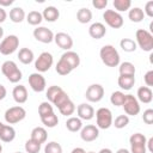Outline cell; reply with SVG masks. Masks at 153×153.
<instances>
[{
  "instance_id": "obj_22",
  "label": "cell",
  "mask_w": 153,
  "mask_h": 153,
  "mask_svg": "<svg viewBox=\"0 0 153 153\" xmlns=\"http://www.w3.org/2000/svg\"><path fill=\"white\" fill-rule=\"evenodd\" d=\"M117 84L122 90H130L135 84V75H120Z\"/></svg>"
},
{
  "instance_id": "obj_53",
  "label": "cell",
  "mask_w": 153,
  "mask_h": 153,
  "mask_svg": "<svg viewBox=\"0 0 153 153\" xmlns=\"http://www.w3.org/2000/svg\"><path fill=\"white\" fill-rule=\"evenodd\" d=\"M71 153H86V151L81 147H75V148H73V151Z\"/></svg>"
},
{
  "instance_id": "obj_9",
  "label": "cell",
  "mask_w": 153,
  "mask_h": 153,
  "mask_svg": "<svg viewBox=\"0 0 153 153\" xmlns=\"http://www.w3.org/2000/svg\"><path fill=\"white\" fill-rule=\"evenodd\" d=\"M122 106H123L124 112L127 114V116H136L140 112L139 100L133 94H126V98H124V102H123Z\"/></svg>"
},
{
  "instance_id": "obj_60",
  "label": "cell",
  "mask_w": 153,
  "mask_h": 153,
  "mask_svg": "<svg viewBox=\"0 0 153 153\" xmlns=\"http://www.w3.org/2000/svg\"><path fill=\"white\" fill-rule=\"evenodd\" d=\"M14 153H23V152H14Z\"/></svg>"
},
{
  "instance_id": "obj_34",
  "label": "cell",
  "mask_w": 153,
  "mask_h": 153,
  "mask_svg": "<svg viewBox=\"0 0 153 153\" xmlns=\"http://www.w3.org/2000/svg\"><path fill=\"white\" fill-rule=\"evenodd\" d=\"M59 111H60L61 115H63V116H71V115H73V112L75 111V105H74V103L69 99V100H67L65 104H62V105L59 108Z\"/></svg>"
},
{
  "instance_id": "obj_55",
  "label": "cell",
  "mask_w": 153,
  "mask_h": 153,
  "mask_svg": "<svg viewBox=\"0 0 153 153\" xmlns=\"http://www.w3.org/2000/svg\"><path fill=\"white\" fill-rule=\"evenodd\" d=\"M98 153H112V151L110 148H102Z\"/></svg>"
},
{
  "instance_id": "obj_45",
  "label": "cell",
  "mask_w": 153,
  "mask_h": 153,
  "mask_svg": "<svg viewBox=\"0 0 153 153\" xmlns=\"http://www.w3.org/2000/svg\"><path fill=\"white\" fill-rule=\"evenodd\" d=\"M142 120L146 124H152L153 123V109H147L143 111Z\"/></svg>"
},
{
  "instance_id": "obj_26",
  "label": "cell",
  "mask_w": 153,
  "mask_h": 153,
  "mask_svg": "<svg viewBox=\"0 0 153 153\" xmlns=\"http://www.w3.org/2000/svg\"><path fill=\"white\" fill-rule=\"evenodd\" d=\"M76 19H78V22L81 23V24L90 23L91 19H92V12H91V10H88L87 7L80 8V10L76 12Z\"/></svg>"
},
{
  "instance_id": "obj_4",
  "label": "cell",
  "mask_w": 153,
  "mask_h": 153,
  "mask_svg": "<svg viewBox=\"0 0 153 153\" xmlns=\"http://www.w3.org/2000/svg\"><path fill=\"white\" fill-rule=\"evenodd\" d=\"M26 116V110L20 106V105H17V106H12L10 109H7L5 111V121L8 123V124H16L20 121H23Z\"/></svg>"
},
{
  "instance_id": "obj_51",
  "label": "cell",
  "mask_w": 153,
  "mask_h": 153,
  "mask_svg": "<svg viewBox=\"0 0 153 153\" xmlns=\"http://www.w3.org/2000/svg\"><path fill=\"white\" fill-rule=\"evenodd\" d=\"M7 94V91H6V87L4 85L0 84V100H2Z\"/></svg>"
},
{
  "instance_id": "obj_8",
  "label": "cell",
  "mask_w": 153,
  "mask_h": 153,
  "mask_svg": "<svg viewBox=\"0 0 153 153\" xmlns=\"http://www.w3.org/2000/svg\"><path fill=\"white\" fill-rule=\"evenodd\" d=\"M85 97L88 102L98 103L104 97V87L100 84H92L87 87V90L85 92Z\"/></svg>"
},
{
  "instance_id": "obj_58",
  "label": "cell",
  "mask_w": 153,
  "mask_h": 153,
  "mask_svg": "<svg viewBox=\"0 0 153 153\" xmlns=\"http://www.w3.org/2000/svg\"><path fill=\"white\" fill-rule=\"evenodd\" d=\"M2 127H4V123H1V122H0V130L2 129Z\"/></svg>"
},
{
  "instance_id": "obj_47",
  "label": "cell",
  "mask_w": 153,
  "mask_h": 153,
  "mask_svg": "<svg viewBox=\"0 0 153 153\" xmlns=\"http://www.w3.org/2000/svg\"><path fill=\"white\" fill-rule=\"evenodd\" d=\"M143 81H145V84H146L147 87L153 86V71H148L143 75Z\"/></svg>"
},
{
  "instance_id": "obj_59",
  "label": "cell",
  "mask_w": 153,
  "mask_h": 153,
  "mask_svg": "<svg viewBox=\"0 0 153 153\" xmlns=\"http://www.w3.org/2000/svg\"><path fill=\"white\" fill-rule=\"evenodd\" d=\"M1 152H2V145L0 143V153H1Z\"/></svg>"
},
{
  "instance_id": "obj_3",
  "label": "cell",
  "mask_w": 153,
  "mask_h": 153,
  "mask_svg": "<svg viewBox=\"0 0 153 153\" xmlns=\"http://www.w3.org/2000/svg\"><path fill=\"white\" fill-rule=\"evenodd\" d=\"M96 121L98 129H108L112 126V112L108 108H99L96 111Z\"/></svg>"
},
{
  "instance_id": "obj_36",
  "label": "cell",
  "mask_w": 153,
  "mask_h": 153,
  "mask_svg": "<svg viewBox=\"0 0 153 153\" xmlns=\"http://www.w3.org/2000/svg\"><path fill=\"white\" fill-rule=\"evenodd\" d=\"M114 7L116 10V12H124L130 8L131 6V1L130 0H114Z\"/></svg>"
},
{
  "instance_id": "obj_33",
  "label": "cell",
  "mask_w": 153,
  "mask_h": 153,
  "mask_svg": "<svg viewBox=\"0 0 153 153\" xmlns=\"http://www.w3.org/2000/svg\"><path fill=\"white\" fill-rule=\"evenodd\" d=\"M124 98H126V94L122 91H115L110 96V102L115 106H122V104L124 102Z\"/></svg>"
},
{
  "instance_id": "obj_17",
  "label": "cell",
  "mask_w": 153,
  "mask_h": 153,
  "mask_svg": "<svg viewBox=\"0 0 153 153\" xmlns=\"http://www.w3.org/2000/svg\"><path fill=\"white\" fill-rule=\"evenodd\" d=\"M12 96H13V99L18 103V104H23L27 100V90L25 86L23 85H18L13 88L12 91Z\"/></svg>"
},
{
  "instance_id": "obj_11",
  "label": "cell",
  "mask_w": 153,
  "mask_h": 153,
  "mask_svg": "<svg viewBox=\"0 0 153 153\" xmlns=\"http://www.w3.org/2000/svg\"><path fill=\"white\" fill-rule=\"evenodd\" d=\"M29 85L35 92H43L47 87L45 79L41 73H31L29 75Z\"/></svg>"
},
{
  "instance_id": "obj_28",
  "label": "cell",
  "mask_w": 153,
  "mask_h": 153,
  "mask_svg": "<svg viewBox=\"0 0 153 153\" xmlns=\"http://www.w3.org/2000/svg\"><path fill=\"white\" fill-rule=\"evenodd\" d=\"M17 69H19L18 66H17V63H16L14 61H11V60H7V61H5V62L1 65V72H2V74H4L6 78L10 76L12 73H14Z\"/></svg>"
},
{
  "instance_id": "obj_6",
  "label": "cell",
  "mask_w": 153,
  "mask_h": 153,
  "mask_svg": "<svg viewBox=\"0 0 153 153\" xmlns=\"http://www.w3.org/2000/svg\"><path fill=\"white\" fill-rule=\"evenodd\" d=\"M54 63V57L50 53L43 51L39 54V56L35 61V68L38 71V73H44L50 69V67Z\"/></svg>"
},
{
  "instance_id": "obj_31",
  "label": "cell",
  "mask_w": 153,
  "mask_h": 153,
  "mask_svg": "<svg viewBox=\"0 0 153 153\" xmlns=\"http://www.w3.org/2000/svg\"><path fill=\"white\" fill-rule=\"evenodd\" d=\"M26 20L30 25L36 26V25H39L42 23L43 17H42V13L38 12V11H30L26 16Z\"/></svg>"
},
{
  "instance_id": "obj_25",
  "label": "cell",
  "mask_w": 153,
  "mask_h": 153,
  "mask_svg": "<svg viewBox=\"0 0 153 153\" xmlns=\"http://www.w3.org/2000/svg\"><path fill=\"white\" fill-rule=\"evenodd\" d=\"M25 17H26L25 11L22 7H13L10 11V19L13 23H22L25 19Z\"/></svg>"
},
{
  "instance_id": "obj_30",
  "label": "cell",
  "mask_w": 153,
  "mask_h": 153,
  "mask_svg": "<svg viewBox=\"0 0 153 153\" xmlns=\"http://www.w3.org/2000/svg\"><path fill=\"white\" fill-rule=\"evenodd\" d=\"M39 118H41L42 123H43L45 127H48V128H54V127H56L57 123H59V118H57V116H56L54 112L48 114V115H44V116H42V117H39Z\"/></svg>"
},
{
  "instance_id": "obj_42",
  "label": "cell",
  "mask_w": 153,
  "mask_h": 153,
  "mask_svg": "<svg viewBox=\"0 0 153 153\" xmlns=\"http://www.w3.org/2000/svg\"><path fill=\"white\" fill-rule=\"evenodd\" d=\"M69 99H71V98H69V96L67 94V92L61 91V92L59 93V96H57V97L54 99V102H53L51 104H54V105H55V106L59 109V108H60L62 104H65V103H66L67 100H69Z\"/></svg>"
},
{
  "instance_id": "obj_14",
  "label": "cell",
  "mask_w": 153,
  "mask_h": 153,
  "mask_svg": "<svg viewBox=\"0 0 153 153\" xmlns=\"http://www.w3.org/2000/svg\"><path fill=\"white\" fill-rule=\"evenodd\" d=\"M76 114L80 120H85V121H90L93 118L94 116V109L92 105L87 104V103H81L80 105H78L76 108Z\"/></svg>"
},
{
  "instance_id": "obj_46",
  "label": "cell",
  "mask_w": 153,
  "mask_h": 153,
  "mask_svg": "<svg viewBox=\"0 0 153 153\" xmlns=\"http://www.w3.org/2000/svg\"><path fill=\"white\" fill-rule=\"evenodd\" d=\"M22 78H23L22 71H20V69H17L14 73H12L10 76H7V80H8L10 82H13V84H16V82H18L19 80H22Z\"/></svg>"
},
{
  "instance_id": "obj_57",
  "label": "cell",
  "mask_w": 153,
  "mask_h": 153,
  "mask_svg": "<svg viewBox=\"0 0 153 153\" xmlns=\"http://www.w3.org/2000/svg\"><path fill=\"white\" fill-rule=\"evenodd\" d=\"M2 36H4V29L0 26V38H2Z\"/></svg>"
},
{
  "instance_id": "obj_21",
  "label": "cell",
  "mask_w": 153,
  "mask_h": 153,
  "mask_svg": "<svg viewBox=\"0 0 153 153\" xmlns=\"http://www.w3.org/2000/svg\"><path fill=\"white\" fill-rule=\"evenodd\" d=\"M47 137H48V134H47V130L43 127H35L31 130V137L30 139L35 140L36 142H38L41 145L47 141Z\"/></svg>"
},
{
  "instance_id": "obj_20",
  "label": "cell",
  "mask_w": 153,
  "mask_h": 153,
  "mask_svg": "<svg viewBox=\"0 0 153 153\" xmlns=\"http://www.w3.org/2000/svg\"><path fill=\"white\" fill-rule=\"evenodd\" d=\"M16 137V130L12 126L4 124L2 129L0 130V140L2 142H12Z\"/></svg>"
},
{
  "instance_id": "obj_16",
  "label": "cell",
  "mask_w": 153,
  "mask_h": 153,
  "mask_svg": "<svg viewBox=\"0 0 153 153\" xmlns=\"http://www.w3.org/2000/svg\"><path fill=\"white\" fill-rule=\"evenodd\" d=\"M60 59H62L72 68V71L75 69L76 67H79V65H80V57H79V55L75 51H72V50H68V51L63 53Z\"/></svg>"
},
{
  "instance_id": "obj_49",
  "label": "cell",
  "mask_w": 153,
  "mask_h": 153,
  "mask_svg": "<svg viewBox=\"0 0 153 153\" xmlns=\"http://www.w3.org/2000/svg\"><path fill=\"white\" fill-rule=\"evenodd\" d=\"M143 13L147 14L148 17H153V1H147L146 2Z\"/></svg>"
},
{
  "instance_id": "obj_13",
  "label": "cell",
  "mask_w": 153,
  "mask_h": 153,
  "mask_svg": "<svg viewBox=\"0 0 153 153\" xmlns=\"http://www.w3.org/2000/svg\"><path fill=\"white\" fill-rule=\"evenodd\" d=\"M54 41L57 47L66 51H68L73 47V38L66 32H57L56 35H54Z\"/></svg>"
},
{
  "instance_id": "obj_29",
  "label": "cell",
  "mask_w": 153,
  "mask_h": 153,
  "mask_svg": "<svg viewBox=\"0 0 153 153\" xmlns=\"http://www.w3.org/2000/svg\"><path fill=\"white\" fill-rule=\"evenodd\" d=\"M118 72H120V75H135V66L131 63V62H122L118 67Z\"/></svg>"
},
{
  "instance_id": "obj_19",
  "label": "cell",
  "mask_w": 153,
  "mask_h": 153,
  "mask_svg": "<svg viewBox=\"0 0 153 153\" xmlns=\"http://www.w3.org/2000/svg\"><path fill=\"white\" fill-rule=\"evenodd\" d=\"M42 17H43V19L47 20V22L54 23V22H56V20L59 19L60 12H59V10H57L55 6H48V7H45V8L43 10Z\"/></svg>"
},
{
  "instance_id": "obj_48",
  "label": "cell",
  "mask_w": 153,
  "mask_h": 153,
  "mask_svg": "<svg viewBox=\"0 0 153 153\" xmlns=\"http://www.w3.org/2000/svg\"><path fill=\"white\" fill-rule=\"evenodd\" d=\"M92 5L98 10H103L108 6V0H92Z\"/></svg>"
},
{
  "instance_id": "obj_38",
  "label": "cell",
  "mask_w": 153,
  "mask_h": 153,
  "mask_svg": "<svg viewBox=\"0 0 153 153\" xmlns=\"http://www.w3.org/2000/svg\"><path fill=\"white\" fill-rule=\"evenodd\" d=\"M112 124L115 126V128L122 129V128H124L129 124V117L127 115H118L115 118V121H112Z\"/></svg>"
},
{
  "instance_id": "obj_56",
  "label": "cell",
  "mask_w": 153,
  "mask_h": 153,
  "mask_svg": "<svg viewBox=\"0 0 153 153\" xmlns=\"http://www.w3.org/2000/svg\"><path fill=\"white\" fill-rule=\"evenodd\" d=\"M116 153H130L127 148H120V149H117V152Z\"/></svg>"
},
{
  "instance_id": "obj_2",
  "label": "cell",
  "mask_w": 153,
  "mask_h": 153,
  "mask_svg": "<svg viewBox=\"0 0 153 153\" xmlns=\"http://www.w3.org/2000/svg\"><path fill=\"white\" fill-rule=\"evenodd\" d=\"M136 38V45H139L143 51H152L153 50V35L145 30V29H137L135 32Z\"/></svg>"
},
{
  "instance_id": "obj_18",
  "label": "cell",
  "mask_w": 153,
  "mask_h": 153,
  "mask_svg": "<svg viewBox=\"0 0 153 153\" xmlns=\"http://www.w3.org/2000/svg\"><path fill=\"white\" fill-rule=\"evenodd\" d=\"M137 100L145 103V104H148L152 102L153 99V92L151 90V87H147V86H141L137 88Z\"/></svg>"
},
{
  "instance_id": "obj_10",
  "label": "cell",
  "mask_w": 153,
  "mask_h": 153,
  "mask_svg": "<svg viewBox=\"0 0 153 153\" xmlns=\"http://www.w3.org/2000/svg\"><path fill=\"white\" fill-rule=\"evenodd\" d=\"M33 37L41 42V43H50L54 41V33L50 29L45 27V26H37L33 30Z\"/></svg>"
},
{
  "instance_id": "obj_15",
  "label": "cell",
  "mask_w": 153,
  "mask_h": 153,
  "mask_svg": "<svg viewBox=\"0 0 153 153\" xmlns=\"http://www.w3.org/2000/svg\"><path fill=\"white\" fill-rule=\"evenodd\" d=\"M105 33H106V29H105V25L103 23L96 22V23L91 24V26L88 27V35L94 39L103 38L105 36Z\"/></svg>"
},
{
  "instance_id": "obj_12",
  "label": "cell",
  "mask_w": 153,
  "mask_h": 153,
  "mask_svg": "<svg viewBox=\"0 0 153 153\" xmlns=\"http://www.w3.org/2000/svg\"><path fill=\"white\" fill-rule=\"evenodd\" d=\"M99 136V129L93 124H87L81 128L80 137L85 142H92Z\"/></svg>"
},
{
  "instance_id": "obj_54",
  "label": "cell",
  "mask_w": 153,
  "mask_h": 153,
  "mask_svg": "<svg viewBox=\"0 0 153 153\" xmlns=\"http://www.w3.org/2000/svg\"><path fill=\"white\" fill-rule=\"evenodd\" d=\"M152 143H153V137L148 139V141L146 142V145H148V151H149V152H153V146H152Z\"/></svg>"
},
{
  "instance_id": "obj_24",
  "label": "cell",
  "mask_w": 153,
  "mask_h": 153,
  "mask_svg": "<svg viewBox=\"0 0 153 153\" xmlns=\"http://www.w3.org/2000/svg\"><path fill=\"white\" fill-rule=\"evenodd\" d=\"M66 128L72 133H76V131L81 130L82 122H81V120L79 117H69L66 121Z\"/></svg>"
},
{
  "instance_id": "obj_44",
  "label": "cell",
  "mask_w": 153,
  "mask_h": 153,
  "mask_svg": "<svg viewBox=\"0 0 153 153\" xmlns=\"http://www.w3.org/2000/svg\"><path fill=\"white\" fill-rule=\"evenodd\" d=\"M146 143H135L130 145V153H146Z\"/></svg>"
},
{
  "instance_id": "obj_35",
  "label": "cell",
  "mask_w": 153,
  "mask_h": 153,
  "mask_svg": "<svg viewBox=\"0 0 153 153\" xmlns=\"http://www.w3.org/2000/svg\"><path fill=\"white\" fill-rule=\"evenodd\" d=\"M61 91H63V90H62V87H60V86H56V85L49 86V87L47 88V92H45V96H47L49 103H53L54 99L59 96V93H60Z\"/></svg>"
},
{
  "instance_id": "obj_37",
  "label": "cell",
  "mask_w": 153,
  "mask_h": 153,
  "mask_svg": "<svg viewBox=\"0 0 153 153\" xmlns=\"http://www.w3.org/2000/svg\"><path fill=\"white\" fill-rule=\"evenodd\" d=\"M55 71H56V73L60 74V75H67V74H69V73L72 72V68H71L62 59H60V60L57 61V63H56Z\"/></svg>"
},
{
  "instance_id": "obj_41",
  "label": "cell",
  "mask_w": 153,
  "mask_h": 153,
  "mask_svg": "<svg viewBox=\"0 0 153 153\" xmlns=\"http://www.w3.org/2000/svg\"><path fill=\"white\" fill-rule=\"evenodd\" d=\"M51 112H54L51 103H49V102H42L39 104V106H38V115H39V117H42L44 115H48V114H51Z\"/></svg>"
},
{
  "instance_id": "obj_61",
  "label": "cell",
  "mask_w": 153,
  "mask_h": 153,
  "mask_svg": "<svg viewBox=\"0 0 153 153\" xmlns=\"http://www.w3.org/2000/svg\"><path fill=\"white\" fill-rule=\"evenodd\" d=\"M87 153H94V152H87Z\"/></svg>"
},
{
  "instance_id": "obj_5",
  "label": "cell",
  "mask_w": 153,
  "mask_h": 153,
  "mask_svg": "<svg viewBox=\"0 0 153 153\" xmlns=\"http://www.w3.org/2000/svg\"><path fill=\"white\" fill-rule=\"evenodd\" d=\"M19 47V38L16 35H8L0 43V53L2 55L13 54Z\"/></svg>"
},
{
  "instance_id": "obj_1",
  "label": "cell",
  "mask_w": 153,
  "mask_h": 153,
  "mask_svg": "<svg viewBox=\"0 0 153 153\" xmlns=\"http://www.w3.org/2000/svg\"><path fill=\"white\" fill-rule=\"evenodd\" d=\"M99 56L102 62L108 67H117L120 65V54L117 49L111 44H106L102 47L99 51Z\"/></svg>"
},
{
  "instance_id": "obj_39",
  "label": "cell",
  "mask_w": 153,
  "mask_h": 153,
  "mask_svg": "<svg viewBox=\"0 0 153 153\" xmlns=\"http://www.w3.org/2000/svg\"><path fill=\"white\" fill-rule=\"evenodd\" d=\"M25 151L26 153H38L41 151V143L36 142L32 139H29L25 142Z\"/></svg>"
},
{
  "instance_id": "obj_50",
  "label": "cell",
  "mask_w": 153,
  "mask_h": 153,
  "mask_svg": "<svg viewBox=\"0 0 153 153\" xmlns=\"http://www.w3.org/2000/svg\"><path fill=\"white\" fill-rule=\"evenodd\" d=\"M6 18H7V13H6V11H5L2 7H0V24L4 23V22L6 20Z\"/></svg>"
},
{
  "instance_id": "obj_40",
  "label": "cell",
  "mask_w": 153,
  "mask_h": 153,
  "mask_svg": "<svg viewBox=\"0 0 153 153\" xmlns=\"http://www.w3.org/2000/svg\"><path fill=\"white\" fill-rule=\"evenodd\" d=\"M44 153H62V147L56 141H50L45 145Z\"/></svg>"
},
{
  "instance_id": "obj_27",
  "label": "cell",
  "mask_w": 153,
  "mask_h": 153,
  "mask_svg": "<svg viewBox=\"0 0 153 153\" xmlns=\"http://www.w3.org/2000/svg\"><path fill=\"white\" fill-rule=\"evenodd\" d=\"M128 17L133 23H140L143 20L145 13H143V10H141L140 7H133L131 10H129Z\"/></svg>"
},
{
  "instance_id": "obj_7",
  "label": "cell",
  "mask_w": 153,
  "mask_h": 153,
  "mask_svg": "<svg viewBox=\"0 0 153 153\" xmlns=\"http://www.w3.org/2000/svg\"><path fill=\"white\" fill-rule=\"evenodd\" d=\"M103 18L105 23L112 29H120L123 26V17L121 16V13L114 10H105V12L103 13Z\"/></svg>"
},
{
  "instance_id": "obj_32",
  "label": "cell",
  "mask_w": 153,
  "mask_h": 153,
  "mask_svg": "<svg viewBox=\"0 0 153 153\" xmlns=\"http://www.w3.org/2000/svg\"><path fill=\"white\" fill-rule=\"evenodd\" d=\"M120 47L122 48L123 51H127V53H133L136 50V43L134 39L131 38H122L120 41Z\"/></svg>"
},
{
  "instance_id": "obj_43",
  "label": "cell",
  "mask_w": 153,
  "mask_h": 153,
  "mask_svg": "<svg viewBox=\"0 0 153 153\" xmlns=\"http://www.w3.org/2000/svg\"><path fill=\"white\" fill-rule=\"evenodd\" d=\"M147 139L143 134L141 133H135L129 137V143L130 145H135V143H146Z\"/></svg>"
},
{
  "instance_id": "obj_23",
  "label": "cell",
  "mask_w": 153,
  "mask_h": 153,
  "mask_svg": "<svg viewBox=\"0 0 153 153\" xmlns=\"http://www.w3.org/2000/svg\"><path fill=\"white\" fill-rule=\"evenodd\" d=\"M33 51L29 48H22L18 53V59L23 65H29L33 61Z\"/></svg>"
},
{
  "instance_id": "obj_52",
  "label": "cell",
  "mask_w": 153,
  "mask_h": 153,
  "mask_svg": "<svg viewBox=\"0 0 153 153\" xmlns=\"http://www.w3.org/2000/svg\"><path fill=\"white\" fill-rule=\"evenodd\" d=\"M12 4H13V0H0V6L2 7H7Z\"/></svg>"
}]
</instances>
